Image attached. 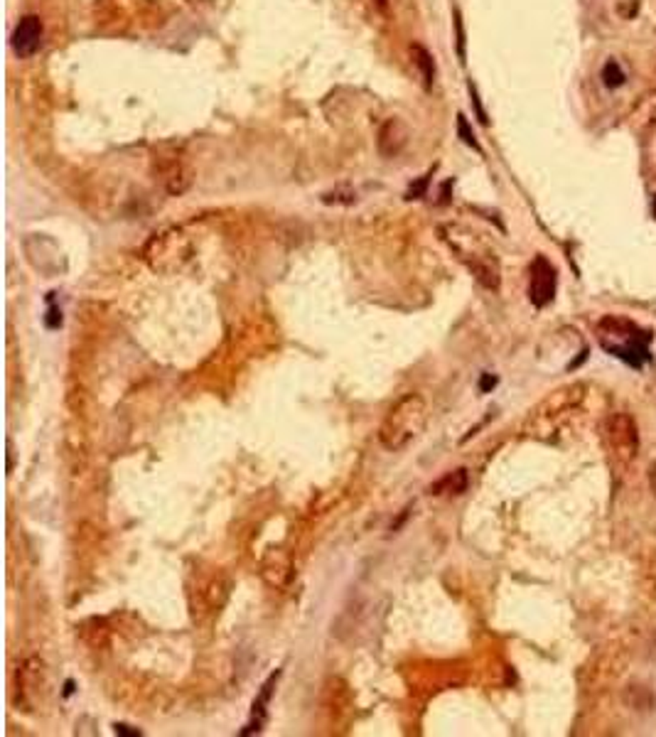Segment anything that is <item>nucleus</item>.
<instances>
[{
	"mask_svg": "<svg viewBox=\"0 0 656 737\" xmlns=\"http://www.w3.org/2000/svg\"><path fill=\"white\" fill-rule=\"evenodd\" d=\"M425 425H428V403L420 393H409L386 413L379 428V440L391 452L406 450L423 435Z\"/></svg>",
	"mask_w": 656,
	"mask_h": 737,
	"instance_id": "obj_1",
	"label": "nucleus"
},
{
	"mask_svg": "<svg viewBox=\"0 0 656 737\" xmlns=\"http://www.w3.org/2000/svg\"><path fill=\"white\" fill-rule=\"evenodd\" d=\"M600 332H615V335L624 337L622 344H610V347H605V349L612 354V357H619L622 362H627L629 366L641 368V364L651 359V354H649L651 335L649 332H641L639 327L632 325L629 319L605 317L600 322Z\"/></svg>",
	"mask_w": 656,
	"mask_h": 737,
	"instance_id": "obj_2",
	"label": "nucleus"
},
{
	"mask_svg": "<svg viewBox=\"0 0 656 737\" xmlns=\"http://www.w3.org/2000/svg\"><path fill=\"white\" fill-rule=\"evenodd\" d=\"M153 165H155V175L160 177V182L165 185V189L172 197H180V194L187 192L194 180V172L189 167L187 158L172 148L158 150L153 158Z\"/></svg>",
	"mask_w": 656,
	"mask_h": 737,
	"instance_id": "obj_3",
	"label": "nucleus"
},
{
	"mask_svg": "<svg viewBox=\"0 0 656 737\" xmlns=\"http://www.w3.org/2000/svg\"><path fill=\"white\" fill-rule=\"evenodd\" d=\"M607 442L619 463H632L639 452V430L629 413H615L607 420Z\"/></svg>",
	"mask_w": 656,
	"mask_h": 737,
	"instance_id": "obj_4",
	"label": "nucleus"
},
{
	"mask_svg": "<svg viewBox=\"0 0 656 737\" xmlns=\"http://www.w3.org/2000/svg\"><path fill=\"white\" fill-rule=\"evenodd\" d=\"M556 283L558 275L556 268L548 263V259L536 256V261L531 263V283H529V297L536 308H546L556 297Z\"/></svg>",
	"mask_w": 656,
	"mask_h": 737,
	"instance_id": "obj_5",
	"label": "nucleus"
},
{
	"mask_svg": "<svg viewBox=\"0 0 656 737\" xmlns=\"http://www.w3.org/2000/svg\"><path fill=\"white\" fill-rule=\"evenodd\" d=\"M411 131L409 126L401 121V118L391 116L386 121L381 123L379 133H376V148L384 158H396V155L403 153V148L409 145Z\"/></svg>",
	"mask_w": 656,
	"mask_h": 737,
	"instance_id": "obj_6",
	"label": "nucleus"
},
{
	"mask_svg": "<svg viewBox=\"0 0 656 737\" xmlns=\"http://www.w3.org/2000/svg\"><path fill=\"white\" fill-rule=\"evenodd\" d=\"M42 20L37 15H25L17 22L15 32H12V50L17 57H32L35 52L42 47Z\"/></svg>",
	"mask_w": 656,
	"mask_h": 737,
	"instance_id": "obj_7",
	"label": "nucleus"
},
{
	"mask_svg": "<svg viewBox=\"0 0 656 737\" xmlns=\"http://www.w3.org/2000/svg\"><path fill=\"white\" fill-rule=\"evenodd\" d=\"M411 57H413V64L418 66L423 86L433 88V84H435V59H433V55L425 50L423 44L415 42V44H411Z\"/></svg>",
	"mask_w": 656,
	"mask_h": 737,
	"instance_id": "obj_8",
	"label": "nucleus"
},
{
	"mask_svg": "<svg viewBox=\"0 0 656 737\" xmlns=\"http://www.w3.org/2000/svg\"><path fill=\"white\" fill-rule=\"evenodd\" d=\"M600 79H602V84H605V88L615 91V88L627 84V72H624V66L619 64L617 59H607L605 66H602V72H600Z\"/></svg>",
	"mask_w": 656,
	"mask_h": 737,
	"instance_id": "obj_9",
	"label": "nucleus"
},
{
	"mask_svg": "<svg viewBox=\"0 0 656 737\" xmlns=\"http://www.w3.org/2000/svg\"><path fill=\"white\" fill-rule=\"evenodd\" d=\"M458 133H460V138H462V143H465V145H469V148H474V150H480V143H477V138H474V133L469 131L467 118H465L462 113H460V116H458Z\"/></svg>",
	"mask_w": 656,
	"mask_h": 737,
	"instance_id": "obj_10",
	"label": "nucleus"
},
{
	"mask_svg": "<svg viewBox=\"0 0 656 737\" xmlns=\"http://www.w3.org/2000/svg\"><path fill=\"white\" fill-rule=\"evenodd\" d=\"M455 28H458V55L465 62V30H462V17L460 10H455Z\"/></svg>",
	"mask_w": 656,
	"mask_h": 737,
	"instance_id": "obj_11",
	"label": "nucleus"
},
{
	"mask_svg": "<svg viewBox=\"0 0 656 737\" xmlns=\"http://www.w3.org/2000/svg\"><path fill=\"white\" fill-rule=\"evenodd\" d=\"M469 94H472V104H474V111H477V118H480V123H482V126H489V118H487L485 109H482V104H480V96H477V88H474L472 84H469Z\"/></svg>",
	"mask_w": 656,
	"mask_h": 737,
	"instance_id": "obj_12",
	"label": "nucleus"
},
{
	"mask_svg": "<svg viewBox=\"0 0 656 737\" xmlns=\"http://www.w3.org/2000/svg\"><path fill=\"white\" fill-rule=\"evenodd\" d=\"M425 187H428V177H423L418 185H413V187L409 189V199H420V194L425 192Z\"/></svg>",
	"mask_w": 656,
	"mask_h": 737,
	"instance_id": "obj_13",
	"label": "nucleus"
},
{
	"mask_svg": "<svg viewBox=\"0 0 656 737\" xmlns=\"http://www.w3.org/2000/svg\"><path fill=\"white\" fill-rule=\"evenodd\" d=\"M494 386H496V376H491V374H485V376H482V381H480V391H482V393L491 391Z\"/></svg>",
	"mask_w": 656,
	"mask_h": 737,
	"instance_id": "obj_14",
	"label": "nucleus"
},
{
	"mask_svg": "<svg viewBox=\"0 0 656 737\" xmlns=\"http://www.w3.org/2000/svg\"><path fill=\"white\" fill-rule=\"evenodd\" d=\"M649 485H651V489H654V494H656V463L649 467Z\"/></svg>",
	"mask_w": 656,
	"mask_h": 737,
	"instance_id": "obj_15",
	"label": "nucleus"
},
{
	"mask_svg": "<svg viewBox=\"0 0 656 737\" xmlns=\"http://www.w3.org/2000/svg\"><path fill=\"white\" fill-rule=\"evenodd\" d=\"M116 735H140L138 730H128V725H116Z\"/></svg>",
	"mask_w": 656,
	"mask_h": 737,
	"instance_id": "obj_16",
	"label": "nucleus"
},
{
	"mask_svg": "<svg viewBox=\"0 0 656 737\" xmlns=\"http://www.w3.org/2000/svg\"><path fill=\"white\" fill-rule=\"evenodd\" d=\"M374 3H376V8H379V10H381V12H386V6H388V0H374Z\"/></svg>",
	"mask_w": 656,
	"mask_h": 737,
	"instance_id": "obj_17",
	"label": "nucleus"
},
{
	"mask_svg": "<svg viewBox=\"0 0 656 737\" xmlns=\"http://www.w3.org/2000/svg\"><path fill=\"white\" fill-rule=\"evenodd\" d=\"M651 209H654V216H656V197H654V204H651Z\"/></svg>",
	"mask_w": 656,
	"mask_h": 737,
	"instance_id": "obj_18",
	"label": "nucleus"
}]
</instances>
